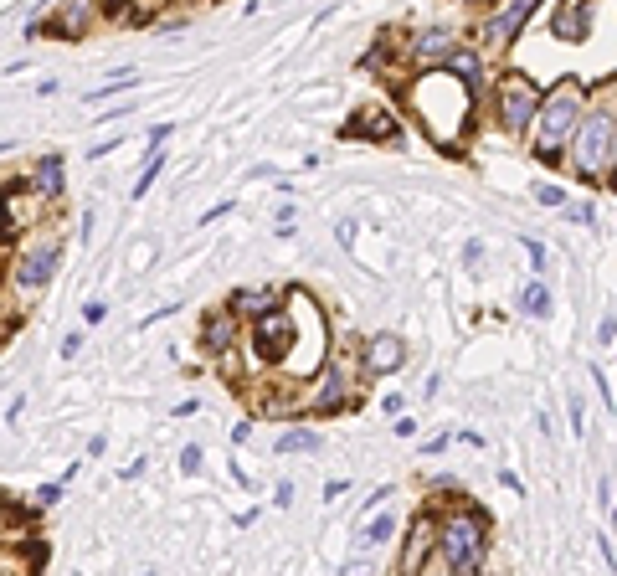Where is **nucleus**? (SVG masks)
Listing matches in <instances>:
<instances>
[{
  "label": "nucleus",
  "mask_w": 617,
  "mask_h": 576,
  "mask_svg": "<svg viewBox=\"0 0 617 576\" xmlns=\"http://www.w3.org/2000/svg\"><path fill=\"white\" fill-rule=\"evenodd\" d=\"M576 129H582V88L566 83V88H556L546 103H540V114L530 124V150L540 160H561L571 150Z\"/></svg>",
  "instance_id": "obj_2"
},
{
  "label": "nucleus",
  "mask_w": 617,
  "mask_h": 576,
  "mask_svg": "<svg viewBox=\"0 0 617 576\" xmlns=\"http://www.w3.org/2000/svg\"><path fill=\"white\" fill-rule=\"evenodd\" d=\"M474 88H468L458 72H438V67H422V78L412 88V108L427 119V134L438 144H453L458 129L468 124V108H474Z\"/></svg>",
  "instance_id": "obj_1"
},
{
  "label": "nucleus",
  "mask_w": 617,
  "mask_h": 576,
  "mask_svg": "<svg viewBox=\"0 0 617 576\" xmlns=\"http://www.w3.org/2000/svg\"><path fill=\"white\" fill-rule=\"evenodd\" d=\"M314 448H319V432H309V427H294L278 438V453H314Z\"/></svg>",
  "instance_id": "obj_20"
},
{
  "label": "nucleus",
  "mask_w": 617,
  "mask_h": 576,
  "mask_svg": "<svg viewBox=\"0 0 617 576\" xmlns=\"http://www.w3.org/2000/svg\"><path fill=\"white\" fill-rule=\"evenodd\" d=\"M540 103H546V98H540L525 78H504L499 83V124L510 129V134H530Z\"/></svg>",
  "instance_id": "obj_7"
},
{
  "label": "nucleus",
  "mask_w": 617,
  "mask_h": 576,
  "mask_svg": "<svg viewBox=\"0 0 617 576\" xmlns=\"http://www.w3.org/2000/svg\"><path fill=\"white\" fill-rule=\"evenodd\" d=\"M57 263H62V242H52V237L21 247V258L11 268V288L16 294H42V288L52 283V273H57Z\"/></svg>",
  "instance_id": "obj_6"
},
{
  "label": "nucleus",
  "mask_w": 617,
  "mask_h": 576,
  "mask_svg": "<svg viewBox=\"0 0 617 576\" xmlns=\"http://www.w3.org/2000/svg\"><path fill=\"white\" fill-rule=\"evenodd\" d=\"M535 6H540V0H504V6H499V11L479 26V42H484V47H494V52H499V47H510L515 36H520V26L530 21V11H535Z\"/></svg>",
  "instance_id": "obj_8"
},
{
  "label": "nucleus",
  "mask_w": 617,
  "mask_h": 576,
  "mask_svg": "<svg viewBox=\"0 0 617 576\" xmlns=\"http://www.w3.org/2000/svg\"><path fill=\"white\" fill-rule=\"evenodd\" d=\"M201 340H206V350H216V355L232 350V345H237V314H232V309H227V314H211Z\"/></svg>",
  "instance_id": "obj_16"
},
{
  "label": "nucleus",
  "mask_w": 617,
  "mask_h": 576,
  "mask_svg": "<svg viewBox=\"0 0 617 576\" xmlns=\"http://www.w3.org/2000/svg\"><path fill=\"white\" fill-rule=\"evenodd\" d=\"M463 263L479 268V263H484V242H468V247H463Z\"/></svg>",
  "instance_id": "obj_27"
},
{
  "label": "nucleus",
  "mask_w": 617,
  "mask_h": 576,
  "mask_svg": "<svg viewBox=\"0 0 617 576\" xmlns=\"http://www.w3.org/2000/svg\"><path fill=\"white\" fill-rule=\"evenodd\" d=\"M103 314H108V309H103V304H98V299H88V309H83V319H88V324H98V319H103Z\"/></svg>",
  "instance_id": "obj_30"
},
{
  "label": "nucleus",
  "mask_w": 617,
  "mask_h": 576,
  "mask_svg": "<svg viewBox=\"0 0 617 576\" xmlns=\"http://www.w3.org/2000/svg\"><path fill=\"white\" fill-rule=\"evenodd\" d=\"M597 340H602V345H612V340H617V324H612V319H602V330H597Z\"/></svg>",
  "instance_id": "obj_31"
},
{
  "label": "nucleus",
  "mask_w": 617,
  "mask_h": 576,
  "mask_svg": "<svg viewBox=\"0 0 617 576\" xmlns=\"http://www.w3.org/2000/svg\"><path fill=\"white\" fill-rule=\"evenodd\" d=\"M448 72H458V78H463L468 88H474V93L484 88V62H479V52H474V47H458V52L448 57Z\"/></svg>",
  "instance_id": "obj_17"
},
{
  "label": "nucleus",
  "mask_w": 617,
  "mask_h": 576,
  "mask_svg": "<svg viewBox=\"0 0 617 576\" xmlns=\"http://www.w3.org/2000/svg\"><path fill=\"white\" fill-rule=\"evenodd\" d=\"M355 402V386H350V371L340 366V360H330L324 366V381L309 391V412H324V417H340L345 407Z\"/></svg>",
  "instance_id": "obj_9"
},
{
  "label": "nucleus",
  "mask_w": 617,
  "mask_h": 576,
  "mask_svg": "<svg viewBox=\"0 0 617 576\" xmlns=\"http://www.w3.org/2000/svg\"><path fill=\"white\" fill-rule=\"evenodd\" d=\"M535 196L546 201V206H566V191L561 186H535Z\"/></svg>",
  "instance_id": "obj_25"
},
{
  "label": "nucleus",
  "mask_w": 617,
  "mask_h": 576,
  "mask_svg": "<svg viewBox=\"0 0 617 576\" xmlns=\"http://www.w3.org/2000/svg\"><path fill=\"white\" fill-rule=\"evenodd\" d=\"M98 16V0H67V11H57V31L62 36H83Z\"/></svg>",
  "instance_id": "obj_15"
},
{
  "label": "nucleus",
  "mask_w": 617,
  "mask_h": 576,
  "mask_svg": "<svg viewBox=\"0 0 617 576\" xmlns=\"http://www.w3.org/2000/svg\"><path fill=\"white\" fill-rule=\"evenodd\" d=\"M180 474H201V448H180Z\"/></svg>",
  "instance_id": "obj_24"
},
{
  "label": "nucleus",
  "mask_w": 617,
  "mask_h": 576,
  "mask_svg": "<svg viewBox=\"0 0 617 576\" xmlns=\"http://www.w3.org/2000/svg\"><path fill=\"white\" fill-rule=\"evenodd\" d=\"M21 412H26V396H11V402H6V427H16Z\"/></svg>",
  "instance_id": "obj_26"
},
{
  "label": "nucleus",
  "mask_w": 617,
  "mask_h": 576,
  "mask_svg": "<svg viewBox=\"0 0 617 576\" xmlns=\"http://www.w3.org/2000/svg\"><path fill=\"white\" fill-rule=\"evenodd\" d=\"M160 165H165V155H160V150H150V160H144V170H139V180H134V201H144V191L155 186Z\"/></svg>",
  "instance_id": "obj_22"
},
{
  "label": "nucleus",
  "mask_w": 617,
  "mask_h": 576,
  "mask_svg": "<svg viewBox=\"0 0 617 576\" xmlns=\"http://www.w3.org/2000/svg\"><path fill=\"white\" fill-rule=\"evenodd\" d=\"M402 360H407V345L402 340H396V335H376L366 345V376H391Z\"/></svg>",
  "instance_id": "obj_12"
},
{
  "label": "nucleus",
  "mask_w": 617,
  "mask_h": 576,
  "mask_svg": "<svg viewBox=\"0 0 617 576\" xmlns=\"http://www.w3.org/2000/svg\"><path fill=\"white\" fill-rule=\"evenodd\" d=\"M571 160H576V175L582 180H602L607 165L617 160V114L612 108H592L582 114V129L571 139Z\"/></svg>",
  "instance_id": "obj_4"
},
{
  "label": "nucleus",
  "mask_w": 617,
  "mask_h": 576,
  "mask_svg": "<svg viewBox=\"0 0 617 576\" xmlns=\"http://www.w3.org/2000/svg\"><path fill=\"white\" fill-rule=\"evenodd\" d=\"M551 31L556 42H587V0H561Z\"/></svg>",
  "instance_id": "obj_13"
},
{
  "label": "nucleus",
  "mask_w": 617,
  "mask_h": 576,
  "mask_svg": "<svg viewBox=\"0 0 617 576\" xmlns=\"http://www.w3.org/2000/svg\"><path fill=\"white\" fill-rule=\"evenodd\" d=\"M612 525H617V510H612Z\"/></svg>",
  "instance_id": "obj_32"
},
{
  "label": "nucleus",
  "mask_w": 617,
  "mask_h": 576,
  "mask_svg": "<svg viewBox=\"0 0 617 576\" xmlns=\"http://www.w3.org/2000/svg\"><path fill=\"white\" fill-rule=\"evenodd\" d=\"M520 314H530V319H540V314H551V288L546 283H525L520 288Z\"/></svg>",
  "instance_id": "obj_18"
},
{
  "label": "nucleus",
  "mask_w": 617,
  "mask_h": 576,
  "mask_svg": "<svg viewBox=\"0 0 617 576\" xmlns=\"http://www.w3.org/2000/svg\"><path fill=\"white\" fill-rule=\"evenodd\" d=\"M31 186H36V196L57 201V196H62V186H67V170H62V160H57V155L36 160V175H31Z\"/></svg>",
  "instance_id": "obj_14"
},
{
  "label": "nucleus",
  "mask_w": 617,
  "mask_h": 576,
  "mask_svg": "<svg viewBox=\"0 0 617 576\" xmlns=\"http://www.w3.org/2000/svg\"><path fill=\"white\" fill-rule=\"evenodd\" d=\"M463 6H474V0H463Z\"/></svg>",
  "instance_id": "obj_33"
},
{
  "label": "nucleus",
  "mask_w": 617,
  "mask_h": 576,
  "mask_svg": "<svg viewBox=\"0 0 617 576\" xmlns=\"http://www.w3.org/2000/svg\"><path fill=\"white\" fill-rule=\"evenodd\" d=\"M612 165H617V160H612Z\"/></svg>",
  "instance_id": "obj_34"
},
{
  "label": "nucleus",
  "mask_w": 617,
  "mask_h": 576,
  "mask_svg": "<svg viewBox=\"0 0 617 576\" xmlns=\"http://www.w3.org/2000/svg\"><path fill=\"white\" fill-rule=\"evenodd\" d=\"M463 42H453V31H417L412 36V62L417 67H448V57L458 52Z\"/></svg>",
  "instance_id": "obj_10"
},
{
  "label": "nucleus",
  "mask_w": 617,
  "mask_h": 576,
  "mask_svg": "<svg viewBox=\"0 0 617 576\" xmlns=\"http://www.w3.org/2000/svg\"><path fill=\"white\" fill-rule=\"evenodd\" d=\"M36 499H42V504H57V499H62V484H47V489H36Z\"/></svg>",
  "instance_id": "obj_29"
},
{
  "label": "nucleus",
  "mask_w": 617,
  "mask_h": 576,
  "mask_svg": "<svg viewBox=\"0 0 617 576\" xmlns=\"http://www.w3.org/2000/svg\"><path fill=\"white\" fill-rule=\"evenodd\" d=\"M391 535H396V520H391V515L371 520V525H366V535H360V551H381V546H386Z\"/></svg>",
  "instance_id": "obj_19"
},
{
  "label": "nucleus",
  "mask_w": 617,
  "mask_h": 576,
  "mask_svg": "<svg viewBox=\"0 0 617 576\" xmlns=\"http://www.w3.org/2000/svg\"><path fill=\"white\" fill-rule=\"evenodd\" d=\"M170 129H175V124H155V129H150V150H160V144L170 139Z\"/></svg>",
  "instance_id": "obj_28"
},
{
  "label": "nucleus",
  "mask_w": 617,
  "mask_h": 576,
  "mask_svg": "<svg viewBox=\"0 0 617 576\" xmlns=\"http://www.w3.org/2000/svg\"><path fill=\"white\" fill-rule=\"evenodd\" d=\"M288 304V294L283 288H242V294H232V314L237 319H263V314H273V309H283Z\"/></svg>",
  "instance_id": "obj_11"
},
{
  "label": "nucleus",
  "mask_w": 617,
  "mask_h": 576,
  "mask_svg": "<svg viewBox=\"0 0 617 576\" xmlns=\"http://www.w3.org/2000/svg\"><path fill=\"white\" fill-rule=\"evenodd\" d=\"M438 556L448 571L468 576V571H479L484 556H489V525L479 510H453L438 520Z\"/></svg>",
  "instance_id": "obj_3"
},
{
  "label": "nucleus",
  "mask_w": 617,
  "mask_h": 576,
  "mask_svg": "<svg viewBox=\"0 0 617 576\" xmlns=\"http://www.w3.org/2000/svg\"><path fill=\"white\" fill-rule=\"evenodd\" d=\"M299 340H304V335L294 330V314H288V304L273 309V314H263V319H252V355L268 360V366H294V345H299Z\"/></svg>",
  "instance_id": "obj_5"
},
{
  "label": "nucleus",
  "mask_w": 617,
  "mask_h": 576,
  "mask_svg": "<svg viewBox=\"0 0 617 576\" xmlns=\"http://www.w3.org/2000/svg\"><path fill=\"white\" fill-rule=\"evenodd\" d=\"M427 540H432V530H427V520H417L412 546H407V556H402V571H422V551H427Z\"/></svg>",
  "instance_id": "obj_21"
},
{
  "label": "nucleus",
  "mask_w": 617,
  "mask_h": 576,
  "mask_svg": "<svg viewBox=\"0 0 617 576\" xmlns=\"http://www.w3.org/2000/svg\"><path fill=\"white\" fill-rule=\"evenodd\" d=\"M124 88H134V72H119V78H108L103 88H93L88 103H103V98H114V93H124Z\"/></svg>",
  "instance_id": "obj_23"
}]
</instances>
